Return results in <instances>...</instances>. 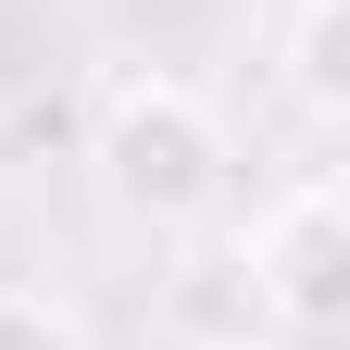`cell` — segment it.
Listing matches in <instances>:
<instances>
[{"mask_svg": "<svg viewBox=\"0 0 350 350\" xmlns=\"http://www.w3.org/2000/svg\"><path fill=\"white\" fill-rule=\"evenodd\" d=\"M88 175H100V200L138 238H188L200 213L226 200V113H213L188 75H125V88H100Z\"/></svg>", "mask_w": 350, "mask_h": 350, "instance_id": "cell-1", "label": "cell"}, {"mask_svg": "<svg viewBox=\"0 0 350 350\" xmlns=\"http://www.w3.org/2000/svg\"><path fill=\"white\" fill-rule=\"evenodd\" d=\"M238 275H250V300H262V325H288V338H325V325L350 313V213H338L325 175L288 188V200L238 238Z\"/></svg>", "mask_w": 350, "mask_h": 350, "instance_id": "cell-2", "label": "cell"}, {"mask_svg": "<svg viewBox=\"0 0 350 350\" xmlns=\"http://www.w3.org/2000/svg\"><path fill=\"white\" fill-rule=\"evenodd\" d=\"M175 325L213 338V350H250V338H262V300H250V275H238V250H213V262L175 275Z\"/></svg>", "mask_w": 350, "mask_h": 350, "instance_id": "cell-3", "label": "cell"}, {"mask_svg": "<svg viewBox=\"0 0 350 350\" xmlns=\"http://www.w3.org/2000/svg\"><path fill=\"white\" fill-rule=\"evenodd\" d=\"M288 88L313 113H350V13L338 0H288Z\"/></svg>", "mask_w": 350, "mask_h": 350, "instance_id": "cell-4", "label": "cell"}, {"mask_svg": "<svg viewBox=\"0 0 350 350\" xmlns=\"http://www.w3.org/2000/svg\"><path fill=\"white\" fill-rule=\"evenodd\" d=\"M0 350H88V325L51 288H0Z\"/></svg>", "mask_w": 350, "mask_h": 350, "instance_id": "cell-5", "label": "cell"}]
</instances>
